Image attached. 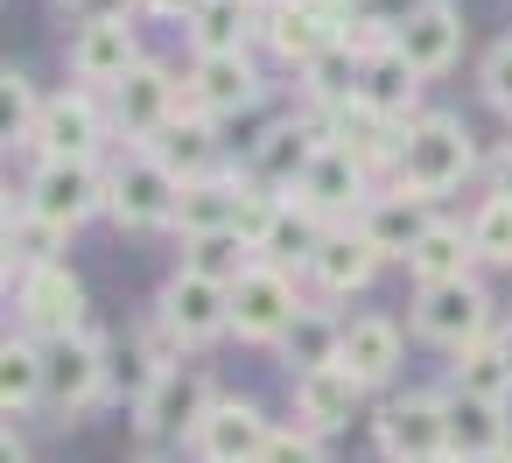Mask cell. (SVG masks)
<instances>
[{"mask_svg": "<svg viewBox=\"0 0 512 463\" xmlns=\"http://www.w3.org/2000/svg\"><path fill=\"white\" fill-rule=\"evenodd\" d=\"M470 169H477V148H470L463 120H449V113H414V120L400 127V148H393V190L435 204V197H449Z\"/></svg>", "mask_w": 512, "mask_h": 463, "instance_id": "obj_1", "label": "cell"}, {"mask_svg": "<svg viewBox=\"0 0 512 463\" xmlns=\"http://www.w3.org/2000/svg\"><path fill=\"white\" fill-rule=\"evenodd\" d=\"M106 183H113L106 211H113L127 232H162V225H176V211H183V176H176L155 148H127Z\"/></svg>", "mask_w": 512, "mask_h": 463, "instance_id": "obj_2", "label": "cell"}, {"mask_svg": "<svg viewBox=\"0 0 512 463\" xmlns=\"http://www.w3.org/2000/svg\"><path fill=\"white\" fill-rule=\"evenodd\" d=\"M211 407H218V400H211V379H204L197 365H162V372H148V386H141V400H134V428H141L148 442L197 435Z\"/></svg>", "mask_w": 512, "mask_h": 463, "instance_id": "obj_3", "label": "cell"}, {"mask_svg": "<svg viewBox=\"0 0 512 463\" xmlns=\"http://www.w3.org/2000/svg\"><path fill=\"white\" fill-rule=\"evenodd\" d=\"M295 316H302V302H295V281H288V267H274V260H253V267L232 281V330H239L246 344H281Z\"/></svg>", "mask_w": 512, "mask_h": 463, "instance_id": "obj_4", "label": "cell"}, {"mask_svg": "<svg viewBox=\"0 0 512 463\" xmlns=\"http://www.w3.org/2000/svg\"><path fill=\"white\" fill-rule=\"evenodd\" d=\"M99 393H106V344H99L92 330L50 337V344H43V407L85 414Z\"/></svg>", "mask_w": 512, "mask_h": 463, "instance_id": "obj_5", "label": "cell"}, {"mask_svg": "<svg viewBox=\"0 0 512 463\" xmlns=\"http://www.w3.org/2000/svg\"><path fill=\"white\" fill-rule=\"evenodd\" d=\"M484 330H491V295H484L477 281L421 288V302H414V337H428V344H442V351H470Z\"/></svg>", "mask_w": 512, "mask_h": 463, "instance_id": "obj_6", "label": "cell"}, {"mask_svg": "<svg viewBox=\"0 0 512 463\" xmlns=\"http://www.w3.org/2000/svg\"><path fill=\"white\" fill-rule=\"evenodd\" d=\"M176 113H183V85H176L162 64H148V57H141L120 85H113V127H120L134 148H148V141L176 120Z\"/></svg>", "mask_w": 512, "mask_h": 463, "instance_id": "obj_7", "label": "cell"}, {"mask_svg": "<svg viewBox=\"0 0 512 463\" xmlns=\"http://www.w3.org/2000/svg\"><path fill=\"white\" fill-rule=\"evenodd\" d=\"M106 197H113V183L92 169V162H43L36 176H29V211L36 218H50V225H85L92 211H106Z\"/></svg>", "mask_w": 512, "mask_h": 463, "instance_id": "obj_8", "label": "cell"}, {"mask_svg": "<svg viewBox=\"0 0 512 463\" xmlns=\"http://www.w3.org/2000/svg\"><path fill=\"white\" fill-rule=\"evenodd\" d=\"M155 316L169 323V337H176L183 351H197V344H211L218 330H232V288L183 267V274L162 288V309H155Z\"/></svg>", "mask_w": 512, "mask_h": 463, "instance_id": "obj_9", "label": "cell"}, {"mask_svg": "<svg viewBox=\"0 0 512 463\" xmlns=\"http://www.w3.org/2000/svg\"><path fill=\"white\" fill-rule=\"evenodd\" d=\"M379 449L393 463H435V456H449V407H442V393L386 400L379 407Z\"/></svg>", "mask_w": 512, "mask_h": 463, "instance_id": "obj_10", "label": "cell"}, {"mask_svg": "<svg viewBox=\"0 0 512 463\" xmlns=\"http://www.w3.org/2000/svg\"><path fill=\"white\" fill-rule=\"evenodd\" d=\"M344 29H351V15L323 8V0H274V8L260 15V36H267L274 57H288V64H316L323 50L344 43Z\"/></svg>", "mask_w": 512, "mask_h": 463, "instance_id": "obj_11", "label": "cell"}, {"mask_svg": "<svg viewBox=\"0 0 512 463\" xmlns=\"http://www.w3.org/2000/svg\"><path fill=\"white\" fill-rule=\"evenodd\" d=\"M22 330L29 337H71V330H85V281L64 267V260H50V267H29L22 274Z\"/></svg>", "mask_w": 512, "mask_h": 463, "instance_id": "obj_12", "label": "cell"}, {"mask_svg": "<svg viewBox=\"0 0 512 463\" xmlns=\"http://www.w3.org/2000/svg\"><path fill=\"white\" fill-rule=\"evenodd\" d=\"M99 134H106V113L92 106V92H64V99H43V120L29 134V148L43 162H92Z\"/></svg>", "mask_w": 512, "mask_h": 463, "instance_id": "obj_13", "label": "cell"}, {"mask_svg": "<svg viewBox=\"0 0 512 463\" xmlns=\"http://www.w3.org/2000/svg\"><path fill=\"white\" fill-rule=\"evenodd\" d=\"M141 64V43H134V22L127 15H92L71 43V71L92 85V92H113L127 71Z\"/></svg>", "mask_w": 512, "mask_h": 463, "instance_id": "obj_14", "label": "cell"}, {"mask_svg": "<svg viewBox=\"0 0 512 463\" xmlns=\"http://www.w3.org/2000/svg\"><path fill=\"white\" fill-rule=\"evenodd\" d=\"M323 141H330V127H316V120H281V127H267V134L253 141L246 176H253L260 190H295V183L309 176V162H316Z\"/></svg>", "mask_w": 512, "mask_h": 463, "instance_id": "obj_15", "label": "cell"}, {"mask_svg": "<svg viewBox=\"0 0 512 463\" xmlns=\"http://www.w3.org/2000/svg\"><path fill=\"white\" fill-rule=\"evenodd\" d=\"M295 204H309L316 218H351V211H365L372 197H365V162L358 155H344L337 141H323L316 148V162H309V176L295 183Z\"/></svg>", "mask_w": 512, "mask_h": 463, "instance_id": "obj_16", "label": "cell"}, {"mask_svg": "<svg viewBox=\"0 0 512 463\" xmlns=\"http://www.w3.org/2000/svg\"><path fill=\"white\" fill-rule=\"evenodd\" d=\"M393 50H400L421 78H442V71L456 64V50H463V22H456V8H449V0H421V8L393 29Z\"/></svg>", "mask_w": 512, "mask_h": 463, "instance_id": "obj_17", "label": "cell"}, {"mask_svg": "<svg viewBox=\"0 0 512 463\" xmlns=\"http://www.w3.org/2000/svg\"><path fill=\"white\" fill-rule=\"evenodd\" d=\"M267 442H274V428H267V414L253 400H218L204 414V428H197V456L204 463H260Z\"/></svg>", "mask_w": 512, "mask_h": 463, "instance_id": "obj_18", "label": "cell"}, {"mask_svg": "<svg viewBox=\"0 0 512 463\" xmlns=\"http://www.w3.org/2000/svg\"><path fill=\"white\" fill-rule=\"evenodd\" d=\"M253 99H260V71H253L246 50H232V57H197V71H190V113L225 120V113H246Z\"/></svg>", "mask_w": 512, "mask_h": 463, "instance_id": "obj_19", "label": "cell"}, {"mask_svg": "<svg viewBox=\"0 0 512 463\" xmlns=\"http://www.w3.org/2000/svg\"><path fill=\"white\" fill-rule=\"evenodd\" d=\"M246 197H253L246 176H218V169H211V176H190V183H183V211H176L183 239H197V232H239Z\"/></svg>", "mask_w": 512, "mask_h": 463, "instance_id": "obj_20", "label": "cell"}, {"mask_svg": "<svg viewBox=\"0 0 512 463\" xmlns=\"http://www.w3.org/2000/svg\"><path fill=\"white\" fill-rule=\"evenodd\" d=\"M365 400V379L337 358V365H316V372H295V407L309 428H344Z\"/></svg>", "mask_w": 512, "mask_h": 463, "instance_id": "obj_21", "label": "cell"}, {"mask_svg": "<svg viewBox=\"0 0 512 463\" xmlns=\"http://www.w3.org/2000/svg\"><path fill=\"white\" fill-rule=\"evenodd\" d=\"M428 211H421V197H407V190H386V197H372L365 211H358V232L379 246V253H393V260H407L421 239H428Z\"/></svg>", "mask_w": 512, "mask_h": 463, "instance_id": "obj_22", "label": "cell"}, {"mask_svg": "<svg viewBox=\"0 0 512 463\" xmlns=\"http://www.w3.org/2000/svg\"><path fill=\"white\" fill-rule=\"evenodd\" d=\"M379 246L365 239V232H330L323 246H316V260H309V274H316V288L323 295H358L372 274H379Z\"/></svg>", "mask_w": 512, "mask_h": 463, "instance_id": "obj_23", "label": "cell"}, {"mask_svg": "<svg viewBox=\"0 0 512 463\" xmlns=\"http://www.w3.org/2000/svg\"><path fill=\"white\" fill-rule=\"evenodd\" d=\"M323 127H330V141H337L344 155H358L365 169H372V162H386V169H393V148H400V127H407V120H386L379 106L351 99V106H344V113H330Z\"/></svg>", "mask_w": 512, "mask_h": 463, "instance_id": "obj_24", "label": "cell"}, {"mask_svg": "<svg viewBox=\"0 0 512 463\" xmlns=\"http://www.w3.org/2000/svg\"><path fill=\"white\" fill-rule=\"evenodd\" d=\"M442 407H449V456L456 463H470V456H484V449H505V400H477V393H442Z\"/></svg>", "mask_w": 512, "mask_h": 463, "instance_id": "obj_25", "label": "cell"}, {"mask_svg": "<svg viewBox=\"0 0 512 463\" xmlns=\"http://www.w3.org/2000/svg\"><path fill=\"white\" fill-rule=\"evenodd\" d=\"M414 92H421V71H414V64H407L393 43L365 57V78H358V99H365V106H379L386 120H407Z\"/></svg>", "mask_w": 512, "mask_h": 463, "instance_id": "obj_26", "label": "cell"}, {"mask_svg": "<svg viewBox=\"0 0 512 463\" xmlns=\"http://www.w3.org/2000/svg\"><path fill=\"white\" fill-rule=\"evenodd\" d=\"M330 239V218H316L309 204H288L281 197V211H274V225H267V239H260V260H274V267H309L316 260V246Z\"/></svg>", "mask_w": 512, "mask_h": 463, "instance_id": "obj_27", "label": "cell"}, {"mask_svg": "<svg viewBox=\"0 0 512 463\" xmlns=\"http://www.w3.org/2000/svg\"><path fill=\"white\" fill-rule=\"evenodd\" d=\"M148 148H155V155H162V162H169V169H176L183 183H190V176H211V155H218V127H211L204 113H176V120H169V127H162V134L148 141Z\"/></svg>", "mask_w": 512, "mask_h": 463, "instance_id": "obj_28", "label": "cell"}, {"mask_svg": "<svg viewBox=\"0 0 512 463\" xmlns=\"http://www.w3.org/2000/svg\"><path fill=\"white\" fill-rule=\"evenodd\" d=\"M470 260H477L470 232H456V225H428V239L407 253V274H414L421 288H442V281H470Z\"/></svg>", "mask_w": 512, "mask_h": 463, "instance_id": "obj_29", "label": "cell"}, {"mask_svg": "<svg viewBox=\"0 0 512 463\" xmlns=\"http://www.w3.org/2000/svg\"><path fill=\"white\" fill-rule=\"evenodd\" d=\"M344 365H351L365 386L393 379V365H400V330H393L386 316H351V323H344Z\"/></svg>", "mask_w": 512, "mask_h": 463, "instance_id": "obj_30", "label": "cell"}, {"mask_svg": "<svg viewBox=\"0 0 512 463\" xmlns=\"http://www.w3.org/2000/svg\"><path fill=\"white\" fill-rule=\"evenodd\" d=\"M0 407H8V421L43 407V337H8L0 344Z\"/></svg>", "mask_w": 512, "mask_h": 463, "instance_id": "obj_31", "label": "cell"}, {"mask_svg": "<svg viewBox=\"0 0 512 463\" xmlns=\"http://www.w3.org/2000/svg\"><path fill=\"white\" fill-rule=\"evenodd\" d=\"M358 78H365V57H358L351 43H337V50H323L316 64H302V92L323 106V120L358 99Z\"/></svg>", "mask_w": 512, "mask_h": 463, "instance_id": "obj_32", "label": "cell"}, {"mask_svg": "<svg viewBox=\"0 0 512 463\" xmlns=\"http://www.w3.org/2000/svg\"><path fill=\"white\" fill-rule=\"evenodd\" d=\"M253 29H260V8H246V0H204L197 22H190V43H197V57H232V50H246Z\"/></svg>", "mask_w": 512, "mask_h": 463, "instance_id": "obj_33", "label": "cell"}, {"mask_svg": "<svg viewBox=\"0 0 512 463\" xmlns=\"http://www.w3.org/2000/svg\"><path fill=\"white\" fill-rule=\"evenodd\" d=\"M281 351H288V365H295V372H316V365H337V358H344V323L302 302V316L288 323V337H281Z\"/></svg>", "mask_w": 512, "mask_h": 463, "instance_id": "obj_34", "label": "cell"}, {"mask_svg": "<svg viewBox=\"0 0 512 463\" xmlns=\"http://www.w3.org/2000/svg\"><path fill=\"white\" fill-rule=\"evenodd\" d=\"M253 260H260V253H253L239 232H197V239H183V267H190V274H211V281H225V288H232Z\"/></svg>", "mask_w": 512, "mask_h": 463, "instance_id": "obj_35", "label": "cell"}, {"mask_svg": "<svg viewBox=\"0 0 512 463\" xmlns=\"http://www.w3.org/2000/svg\"><path fill=\"white\" fill-rule=\"evenodd\" d=\"M456 386L477 393V400H505L512 393V358L498 337H477L470 351H456Z\"/></svg>", "mask_w": 512, "mask_h": 463, "instance_id": "obj_36", "label": "cell"}, {"mask_svg": "<svg viewBox=\"0 0 512 463\" xmlns=\"http://www.w3.org/2000/svg\"><path fill=\"white\" fill-rule=\"evenodd\" d=\"M57 239H64V225L36 218L29 204H22V211L8 204V274H15V267H22V274H29V267H50V260H57Z\"/></svg>", "mask_w": 512, "mask_h": 463, "instance_id": "obj_37", "label": "cell"}, {"mask_svg": "<svg viewBox=\"0 0 512 463\" xmlns=\"http://www.w3.org/2000/svg\"><path fill=\"white\" fill-rule=\"evenodd\" d=\"M36 120H43V99H36V85L8 64V71H0V134H8V148H15V141L29 148Z\"/></svg>", "mask_w": 512, "mask_h": 463, "instance_id": "obj_38", "label": "cell"}, {"mask_svg": "<svg viewBox=\"0 0 512 463\" xmlns=\"http://www.w3.org/2000/svg\"><path fill=\"white\" fill-rule=\"evenodd\" d=\"M470 246H477V260H498V267H512V197H484L477 204V218H470Z\"/></svg>", "mask_w": 512, "mask_h": 463, "instance_id": "obj_39", "label": "cell"}, {"mask_svg": "<svg viewBox=\"0 0 512 463\" xmlns=\"http://www.w3.org/2000/svg\"><path fill=\"white\" fill-rule=\"evenodd\" d=\"M477 85H484V99H491L498 113H512V36L484 57V78H477Z\"/></svg>", "mask_w": 512, "mask_h": 463, "instance_id": "obj_40", "label": "cell"}, {"mask_svg": "<svg viewBox=\"0 0 512 463\" xmlns=\"http://www.w3.org/2000/svg\"><path fill=\"white\" fill-rule=\"evenodd\" d=\"M260 463H323L316 435H295V428H274V442L260 449Z\"/></svg>", "mask_w": 512, "mask_h": 463, "instance_id": "obj_41", "label": "cell"}, {"mask_svg": "<svg viewBox=\"0 0 512 463\" xmlns=\"http://www.w3.org/2000/svg\"><path fill=\"white\" fill-rule=\"evenodd\" d=\"M134 8H141V15H162V22H183V29H190L204 0H134Z\"/></svg>", "mask_w": 512, "mask_h": 463, "instance_id": "obj_42", "label": "cell"}, {"mask_svg": "<svg viewBox=\"0 0 512 463\" xmlns=\"http://www.w3.org/2000/svg\"><path fill=\"white\" fill-rule=\"evenodd\" d=\"M491 190H498V197H512V141L491 155Z\"/></svg>", "mask_w": 512, "mask_h": 463, "instance_id": "obj_43", "label": "cell"}, {"mask_svg": "<svg viewBox=\"0 0 512 463\" xmlns=\"http://www.w3.org/2000/svg\"><path fill=\"white\" fill-rule=\"evenodd\" d=\"M470 463H512V442H505V449H484V456H470Z\"/></svg>", "mask_w": 512, "mask_h": 463, "instance_id": "obj_44", "label": "cell"}, {"mask_svg": "<svg viewBox=\"0 0 512 463\" xmlns=\"http://www.w3.org/2000/svg\"><path fill=\"white\" fill-rule=\"evenodd\" d=\"M498 344H505V358H512V323H505V330H498Z\"/></svg>", "mask_w": 512, "mask_h": 463, "instance_id": "obj_45", "label": "cell"}, {"mask_svg": "<svg viewBox=\"0 0 512 463\" xmlns=\"http://www.w3.org/2000/svg\"><path fill=\"white\" fill-rule=\"evenodd\" d=\"M246 8H260V15H267V8H274V0H246Z\"/></svg>", "mask_w": 512, "mask_h": 463, "instance_id": "obj_46", "label": "cell"}, {"mask_svg": "<svg viewBox=\"0 0 512 463\" xmlns=\"http://www.w3.org/2000/svg\"><path fill=\"white\" fill-rule=\"evenodd\" d=\"M435 463H456V456H435Z\"/></svg>", "mask_w": 512, "mask_h": 463, "instance_id": "obj_47", "label": "cell"}, {"mask_svg": "<svg viewBox=\"0 0 512 463\" xmlns=\"http://www.w3.org/2000/svg\"><path fill=\"white\" fill-rule=\"evenodd\" d=\"M148 463H155V456H148Z\"/></svg>", "mask_w": 512, "mask_h": 463, "instance_id": "obj_48", "label": "cell"}]
</instances>
